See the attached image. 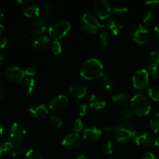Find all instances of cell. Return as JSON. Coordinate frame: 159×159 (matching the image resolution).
<instances>
[{
	"label": "cell",
	"mask_w": 159,
	"mask_h": 159,
	"mask_svg": "<svg viewBox=\"0 0 159 159\" xmlns=\"http://www.w3.org/2000/svg\"><path fill=\"white\" fill-rule=\"evenodd\" d=\"M80 75L87 80L101 79L104 77V66L98 59H89L81 67Z\"/></svg>",
	"instance_id": "6da1fadb"
},
{
	"label": "cell",
	"mask_w": 159,
	"mask_h": 159,
	"mask_svg": "<svg viewBox=\"0 0 159 159\" xmlns=\"http://www.w3.org/2000/svg\"><path fill=\"white\" fill-rule=\"evenodd\" d=\"M107 133L111 134L118 142L124 143L130 141L136 136V130L133 126L127 123L119 124L116 127L107 126L104 127Z\"/></svg>",
	"instance_id": "7a4b0ae2"
},
{
	"label": "cell",
	"mask_w": 159,
	"mask_h": 159,
	"mask_svg": "<svg viewBox=\"0 0 159 159\" xmlns=\"http://www.w3.org/2000/svg\"><path fill=\"white\" fill-rule=\"evenodd\" d=\"M130 110L133 115L137 116H144L150 113L151 106L144 96L137 94L130 99Z\"/></svg>",
	"instance_id": "3957f363"
},
{
	"label": "cell",
	"mask_w": 159,
	"mask_h": 159,
	"mask_svg": "<svg viewBox=\"0 0 159 159\" xmlns=\"http://www.w3.org/2000/svg\"><path fill=\"white\" fill-rule=\"evenodd\" d=\"M71 29V25L66 20H54L49 26V35L54 40L63 38Z\"/></svg>",
	"instance_id": "277c9868"
},
{
	"label": "cell",
	"mask_w": 159,
	"mask_h": 159,
	"mask_svg": "<svg viewBox=\"0 0 159 159\" xmlns=\"http://www.w3.org/2000/svg\"><path fill=\"white\" fill-rule=\"evenodd\" d=\"M103 26L98 21L97 19L89 13H85L81 20V27L82 30L88 34H94L98 30Z\"/></svg>",
	"instance_id": "5b68a950"
},
{
	"label": "cell",
	"mask_w": 159,
	"mask_h": 159,
	"mask_svg": "<svg viewBox=\"0 0 159 159\" xmlns=\"http://www.w3.org/2000/svg\"><path fill=\"white\" fill-rule=\"evenodd\" d=\"M133 86L138 90H145L149 87V75L146 69H140L132 77Z\"/></svg>",
	"instance_id": "8992f818"
},
{
	"label": "cell",
	"mask_w": 159,
	"mask_h": 159,
	"mask_svg": "<svg viewBox=\"0 0 159 159\" xmlns=\"http://www.w3.org/2000/svg\"><path fill=\"white\" fill-rule=\"evenodd\" d=\"M93 11L98 18L106 20L111 15V5L107 0H97L93 4Z\"/></svg>",
	"instance_id": "52a82bcc"
},
{
	"label": "cell",
	"mask_w": 159,
	"mask_h": 159,
	"mask_svg": "<svg viewBox=\"0 0 159 159\" xmlns=\"http://www.w3.org/2000/svg\"><path fill=\"white\" fill-rule=\"evenodd\" d=\"M69 100L65 95H56L49 101V108L54 113H61L68 107Z\"/></svg>",
	"instance_id": "ba28073f"
},
{
	"label": "cell",
	"mask_w": 159,
	"mask_h": 159,
	"mask_svg": "<svg viewBox=\"0 0 159 159\" xmlns=\"http://www.w3.org/2000/svg\"><path fill=\"white\" fill-rule=\"evenodd\" d=\"M3 149H4V152L9 155L15 157L23 153L24 151V146L22 144V143L14 141L9 137L3 144Z\"/></svg>",
	"instance_id": "9c48e42d"
},
{
	"label": "cell",
	"mask_w": 159,
	"mask_h": 159,
	"mask_svg": "<svg viewBox=\"0 0 159 159\" xmlns=\"http://www.w3.org/2000/svg\"><path fill=\"white\" fill-rule=\"evenodd\" d=\"M62 145L68 151H76L82 147V138L79 134H70L63 139Z\"/></svg>",
	"instance_id": "30bf717a"
},
{
	"label": "cell",
	"mask_w": 159,
	"mask_h": 159,
	"mask_svg": "<svg viewBox=\"0 0 159 159\" xmlns=\"http://www.w3.org/2000/svg\"><path fill=\"white\" fill-rule=\"evenodd\" d=\"M25 71L16 66L9 67L5 71V76L9 82L12 83H19L24 79Z\"/></svg>",
	"instance_id": "8fae6325"
},
{
	"label": "cell",
	"mask_w": 159,
	"mask_h": 159,
	"mask_svg": "<svg viewBox=\"0 0 159 159\" xmlns=\"http://www.w3.org/2000/svg\"><path fill=\"white\" fill-rule=\"evenodd\" d=\"M151 39V33L145 26L139 25L138 30L135 31L133 36V40L136 43L143 45L147 43Z\"/></svg>",
	"instance_id": "7c38bea8"
},
{
	"label": "cell",
	"mask_w": 159,
	"mask_h": 159,
	"mask_svg": "<svg viewBox=\"0 0 159 159\" xmlns=\"http://www.w3.org/2000/svg\"><path fill=\"white\" fill-rule=\"evenodd\" d=\"M26 132L23 126L17 123H14L10 128L9 137L14 141L22 143L26 138Z\"/></svg>",
	"instance_id": "4fadbf2b"
},
{
	"label": "cell",
	"mask_w": 159,
	"mask_h": 159,
	"mask_svg": "<svg viewBox=\"0 0 159 159\" xmlns=\"http://www.w3.org/2000/svg\"><path fill=\"white\" fill-rule=\"evenodd\" d=\"M159 65V51H153L147 56L145 59L146 68L154 74L159 71L158 67Z\"/></svg>",
	"instance_id": "5bb4252c"
},
{
	"label": "cell",
	"mask_w": 159,
	"mask_h": 159,
	"mask_svg": "<svg viewBox=\"0 0 159 159\" xmlns=\"http://www.w3.org/2000/svg\"><path fill=\"white\" fill-rule=\"evenodd\" d=\"M29 112L35 119H43L48 115V110L43 104H33L29 109Z\"/></svg>",
	"instance_id": "9a60e30c"
},
{
	"label": "cell",
	"mask_w": 159,
	"mask_h": 159,
	"mask_svg": "<svg viewBox=\"0 0 159 159\" xmlns=\"http://www.w3.org/2000/svg\"><path fill=\"white\" fill-rule=\"evenodd\" d=\"M48 28V22L46 19L39 17L36 19L31 25V32L34 34H43L47 31Z\"/></svg>",
	"instance_id": "2e32d148"
},
{
	"label": "cell",
	"mask_w": 159,
	"mask_h": 159,
	"mask_svg": "<svg viewBox=\"0 0 159 159\" xmlns=\"http://www.w3.org/2000/svg\"><path fill=\"white\" fill-rule=\"evenodd\" d=\"M69 93L73 97L77 99H82L85 97L87 93V89L84 85L81 83H75L69 88Z\"/></svg>",
	"instance_id": "e0dca14e"
},
{
	"label": "cell",
	"mask_w": 159,
	"mask_h": 159,
	"mask_svg": "<svg viewBox=\"0 0 159 159\" xmlns=\"http://www.w3.org/2000/svg\"><path fill=\"white\" fill-rule=\"evenodd\" d=\"M102 135V130L97 127H88L83 131V138L89 141H96L99 140Z\"/></svg>",
	"instance_id": "ac0fdd59"
},
{
	"label": "cell",
	"mask_w": 159,
	"mask_h": 159,
	"mask_svg": "<svg viewBox=\"0 0 159 159\" xmlns=\"http://www.w3.org/2000/svg\"><path fill=\"white\" fill-rule=\"evenodd\" d=\"M89 104L93 109L99 110L105 108L107 105V101L102 96H99V95H92L89 99Z\"/></svg>",
	"instance_id": "d6986e66"
},
{
	"label": "cell",
	"mask_w": 159,
	"mask_h": 159,
	"mask_svg": "<svg viewBox=\"0 0 159 159\" xmlns=\"http://www.w3.org/2000/svg\"><path fill=\"white\" fill-rule=\"evenodd\" d=\"M35 86L36 83L34 79L32 78H26L23 82L22 89H23V91L25 95H26L27 96H30L35 91Z\"/></svg>",
	"instance_id": "ffe728a7"
},
{
	"label": "cell",
	"mask_w": 159,
	"mask_h": 159,
	"mask_svg": "<svg viewBox=\"0 0 159 159\" xmlns=\"http://www.w3.org/2000/svg\"><path fill=\"white\" fill-rule=\"evenodd\" d=\"M134 141L137 145L144 146V147H149V146H152L154 144V141L152 137L148 134L146 133L135 137Z\"/></svg>",
	"instance_id": "44dd1931"
},
{
	"label": "cell",
	"mask_w": 159,
	"mask_h": 159,
	"mask_svg": "<svg viewBox=\"0 0 159 159\" xmlns=\"http://www.w3.org/2000/svg\"><path fill=\"white\" fill-rule=\"evenodd\" d=\"M112 100L115 105L121 107H126L130 104L127 96L124 93H115L112 96Z\"/></svg>",
	"instance_id": "7402d4cb"
},
{
	"label": "cell",
	"mask_w": 159,
	"mask_h": 159,
	"mask_svg": "<svg viewBox=\"0 0 159 159\" xmlns=\"http://www.w3.org/2000/svg\"><path fill=\"white\" fill-rule=\"evenodd\" d=\"M108 27L113 35L116 36L121 32L123 29V25L120 20L116 18H110L108 21Z\"/></svg>",
	"instance_id": "603a6c76"
},
{
	"label": "cell",
	"mask_w": 159,
	"mask_h": 159,
	"mask_svg": "<svg viewBox=\"0 0 159 159\" xmlns=\"http://www.w3.org/2000/svg\"><path fill=\"white\" fill-rule=\"evenodd\" d=\"M25 16L31 19H37L40 17V7L36 5H30L23 9Z\"/></svg>",
	"instance_id": "cb8c5ba5"
},
{
	"label": "cell",
	"mask_w": 159,
	"mask_h": 159,
	"mask_svg": "<svg viewBox=\"0 0 159 159\" xmlns=\"http://www.w3.org/2000/svg\"><path fill=\"white\" fill-rule=\"evenodd\" d=\"M49 43L50 39L47 36H39L34 40V46L40 51L47 49L49 46Z\"/></svg>",
	"instance_id": "d4e9b609"
},
{
	"label": "cell",
	"mask_w": 159,
	"mask_h": 159,
	"mask_svg": "<svg viewBox=\"0 0 159 159\" xmlns=\"http://www.w3.org/2000/svg\"><path fill=\"white\" fill-rule=\"evenodd\" d=\"M115 150V143L110 138L104 140L102 144V151L104 154L107 155H112Z\"/></svg>",
	"instance_id": "484cf974"
},
{
	"label": "cell",
	"mask_w": 159,
	"mask_h": 159,
	"mask_svg": "<svg viewBox=\"0 0 159 159\" xmlns=\"http://www.w3.org/2000/svg\"><path fill=\"white\" fill-rule=\"evenodd\" d=\"M133 116V113L130 111V110H123L118 113L117 118H116V120L119 124H124V123L127 122V120H130Z\"/></svg>",
	"instance_id": "4316f807"
},
{
	"label": "cell",
	"mask_w": 159,
	"mask_h": 159,
	"mask_svg": "<svg viewBox=\"0 0 159 159\" xmlns=\"http://www.w3.org/2000/svg\"><path fill=\"white\" fill-rule=\"evenodd\" d=\"M52 10V5L49 2H45L40 7V17L46 19L49 16Z\"/></svg>",
	"instance_id": "83f0119b"
},
{
	"label": "cell",
	"mask_w": 159,
	"mask_h": 159,
	"mask_svg": "<svg viewBox=\"0 0 159 159\" xmlns=\"http://www.w3.org/2000/svg\"><path fill=\"white\" fill-rule=\"evenodd\" d=\"M149 127L155 133L159 132V113H155L150 119Z\"/></svg>",
	"instance_id": "f1b7e54d"
},
{
	"label": "cell",
	"mask_w": 159,
	"mask_h": 159,
	"mask_svg": "<svg viewBox=\"0 0 159 159\" xmlns=\"http://www.w3.org/2000/svg\"><path fill=\"white\" fill-rule=\"evenodd\" d=\"M114 80L110 75H105L102 79V86L107 91H111L114 88Z\"/></svg>",
	"instance_id": "f546056e"
},
{
	"label": "cell",
	"mask_w": 159,
	"mask_h": 159,
	"mask_svg": "<svg viewBox=\"0 0 159 159\" xmlns=\"http://www.w3.org/2000/svg\"><path fill=\"white\" fill-rule=\"evenodd\" d=\"M98 40L102 46H107L110 43V35L107 31H101L98 35Z\"/></svg>",
	"instance_id": "4dcf8cb0"
},
{
	"label": "cell",
	"mask_w": 159,
	"mask_h": 159,
	"mask_svg": "<svg viewBox=\"0 0 159 159\" xmlns=\"http://www.w3.org/2000/svg\"><path fill=\"white\" fill-rule=\"evenodd\" d=\"M25 159H43V156L39 151L30 149L26 152Z\"/></svg>",
	"instance_id": "1f68e13d"
},
{
	"label": "cell",
	"mask_w": 159,
	"mask_h": 159,
	"mask_svg": "<svg viewBox=\"0 0 159 159\" xmlns=\"http://www.w3.org/2000/svg\"><path fill=\"white\" fill-rule=\"evenodd\" d=\"M148 95L152 99L159 102V87L152 86L148 89Z\"/></svg>",
	"instance_id": "d6a6232c"
},
{
	"label": "cell",
	"mask_w": 159,
	"mask_h": 159,
	"mask_svg": "<svg viewBox=\"0 0 159 159\" xmlns=\"http://www.w3.org/2000/svg\"><path fill=\"white\" fill-rule=\"evenodd\" d=\"M128 8L124 5H118L113 9V12H114L115 15L120 16L126 15L128 12Z\"/></svg>",
	"instance_id": "836d02e7"
},
{
	"label": "cell",
	"mask_w": 159,
	"mask_h": 159,
	"mask_svg": "<svg viewBox=\"0 0 159 159\" xmlns=\"http://www.w3.org/2000/svg\"><path fill=\"white\" fill-rule=\"evenodd\" d=\"M50 121H51V125L55 128H60L64 124L63 120L58 116H51L50 118Z\"/></svg>",
	"instance_id": "e575fe53"
},
{
	"label": "cell",
	"mask_w": 159,
	"mask_h": 159,
	"mask_svg": "<svg viewBox=\"0 0 159 159\" xmlns=\"http://www.w3.org/2000/svg\"><path fill=\"white\" fill-rule=\"evenodd\" d=\"M51 50L54 54H60L62 51V45L59 42V40H54L53 43H51Z\"/></svg>",
	"instance_id": "d590c367"
},
{
	"label": "cell",
	"mask_w": 159,
	"mask_h": 159,
	"mask_svg": "<svg viewBox=\"0 0 159 159\" xmlns=\"http://www.w3.org/2000/svg\"><path fill=\"white\" fill-rule=\"evenodd\" d=\"M155 15L152 11H148L145 13L144 16V20H143V22H144V24L146 25H150L155 21Z\"/></svg>",
	"instance_id": "8d00e7d4"
},
{
	"label": "cell",
	"mask_w": 159,
	"mask_h": 159,
	"mask_svg": "<svg viewBox=\"0 0 159 159\" xmlns=\"http://www.w3.org/2000/svg\"><path fill=\"white\" fill-rule=\"evenodd\" d=\"M84 127V123L81 118H78L73 123V129H74L75 133L79 134V132L82 131Z\"/></svg>",
	"instance_id": "74e56055"
},
{
	"label": "cell",
	"mask_w": 159,
	"mask_h": 159,
	"mask_svg": "<svg viewBox=\"0 0 159 159\" xmlns=\"http://www.w3.org/2000/svg\"><path fill=\"white\" fill-rule=\"evenodd\" d=\"M89 107L86 104H82L79 107V113L81 116H85L89 114Z\"/></svg>",
	"instance_id": "f35d334b"
},
{
	"label": "cell",
	"mask_w": 159,
	"mask_h": 159,
	"mask_svg": "<svg viewBox=\"0 0 159 159\" xmlns=\"http://www.w3.org/2000/svg\"><path fill=\"white\" fill-rule=\"evenodd\" d=\"M24 71H25V74H26V75L30 76V77L35 75L37 74V69H36L35 67L32 66V65L26 67V68L25 69Z\"/></svg>",
	"instance_id": "ab89813d"
},
{
	"label": "cell",
	"mask_w": 159,
	"mask_h": 159,
	"mask_svg": "<svg viewBox=\"0 0 159 159\" xmlns=\"http://www.w3.org/2000/svg\"><path fill=\"white\" fill-rule=\"evenodd\" d=\"M145 4L152 9H158L159 8V0H155V1L146 2Z\"/></svg>",
	"instance_id": "60d3db41"
},
{
	"label": "cell",
	"mask_w": 159,
	"mask_h": 159,
	"mask_svg": "<svg viewBox=\"0 0 159 159\" xmlns=\"http://www.w3.org/2000/svg\"><path fill=\"white\" fill-rule=\"evenodd\" d=\"M7 42H8V40L6 37L0 36V50L3 49V48L6 46Z\"/></svg>",
	"instance_id": "b9f144b4"
},
{
	"label": "cell",
	"mask_w": 159,
	"mask_h": 159,
	"mask_svg": "<svg viewBox=\"0 0 159 159\" xmlns=\"http://www.w3.org/2000/svg\"><path fill=\"white\" fill-rule=\"evenodd\" d=\"M141 159H158L155 154L152 153V152H146L144 155L142 156Z\"/></svg>",
	"instance_id": "7bdbcfd3"
},
{
	"label": "cell",
	"mask_w": 159,
	"mask_h": 159,
	"mask_svg": "<svg viewBox=\"0 0 159 159\" xmlns=\"http://www.w3.org/2000/svg\"><path fill=\"white\" fill-rule=\"evenodd\" d=\"M5 95H6L5 89H3V87L2 85H0V102L3 100V99L5 97Z\"/></svg>",
	"instance_id": "ee69618b"
},
{
	"label": "cell",
	"mask_w": 159,
	"mask_h": 159,
	"mask_svg": "<svg viewBox=\"0 0 159 159\" xmlns=\"http://www.w3.org/2000/svg\"><path fill=\"white\" fill-rule=\"evenodd\" d=\"M154 33H155V35L156 37V38L159 40V25L154 28Z\"/></svg>",
	"instance_id": "f6af8a7d"
},
{
	"label": "cell",
	"mask_w": 159,
	"mask_h": 159,
	"mask_svg": "<svg viewBox=\"0 0 159 159\" xmlns=\"http://www.w3.org/2000/svg\"><path fill=\"white\" fill-rule=\"evenodd\" d=\"M17 2L21 5H28L31 3V0H18Z\"/></svg>",
	"instance_id": "bcb514c9"
},
{
	"label": "cell",
	"mask_w": 159,
	"mask_h": 159,
	"mask_svg": "<svg viewBox=\"0 0 159 159\" xmlns=\"http://www.w3.org/2000/svg\"><path fill=\"white\" fill-rule=\"evenodd\" d=\"M154 144H155L156 147L159 148V135H158V136L155 138V140H154Z\"/></svg>",
	"instance_id": "7dc6e473"
},
{
	"label": "cell",
	"mask_w": 159,
	"mask_h": 159,
	"mask_svg": "<svg viewBox=\"0 0 159 159\" xmlns=\"http://www.w3.org/2000/svg\"><path fill=\"white\" fill-rule=\"evenodd\" d=\"M4 59H5L4 54H2V53H0V66H1L2 64L3 63V61H4Z\"/></svg>",
	"instance_id": "c3c4849f"
},
{
	"label": "cell",
	"mask_w": 159,
	"mask_h": 159,
	"mask_svg": "<svg viewBox=\"0 0 159 159\" xmlns=\"http://www.w3.org/2000/svg\"><path fill=\"white\" fill-rule=\"evenodd\" d=\"M75 159H90V158L89 157L86 156V155H80V156H79Z\"/></svg>",
	"instance_id": "681fc988"
},
{
	"label": "cell",
	"mask_w": 159,
	"mask_h": 159,
	"mask_svg": "<svg viewBox=\"0 0 159 159\" xmlns=\"http://www.w3.org/2000/svg\"><path fill=\"white\" fill-rule=\"evenodd\" d=\"M3 152H4V149H3V145L1 144V143H0V158H1Z\"/></svg>",
	"instance_id": "f907efd6"
},
{
	"label": "cell",
	"mask_w": 159,
	"mask_h": 159,
	"mask_svg": "<svg viewBox=\"0 0 159 159\" xmlns=\"http://www.w3.org/2000/svg\"><path fill=\"white\" fill-rule=\"evenodd\" d=\"M3 16H4V12H3L2 9L0 7V21H1L2 19L3 18Z\"/></svg>",
	"instance_id": "816d5d0a"
},
{
	"label": "cell",
	"mask_w": 159,
	"mask_h": 159,
	"mask_svg": "<svg viewBox=\"0 0 159 159\" xmlns=\"http://www.w3.org/2000/svg\"><path fill=\"white\" fill-rule=\"evenodd\" d=\"M3 130H4V128H3V125H2V123L0 122V135H1L2 134Z\"/></svg>",
	"instance_id": "f5cc1de1"
},
{
	"label": "cell",
	"mask_w": 159,
	"mask_h": 159,
	"mask_svg": "<svg viewBox=\"0 0 159 159\" xmlns=\"http://www.w3.org/2000/svg\"><path fill=\"white\" fill-rule=\"evenodd\" d=\"M3 31H4V26L2 24H0V35L2 34Z\"/></svg>",
	"instance_id": "db71d44e"
},
{
	"label": "cell",
	"mask_w": 159,
	"mask_h": 159,
	"mask_svg": "<svg viewBox=\"0 0 159 159\" xmlns=\"http://www.w3.org/2000/svg\"><path fill=\"white\" fill-rule=\"evenodd\" d=\"M158 50H159V46H158Z\"/></svg>",
	"instance_id": "11a10c76"
}]
</instances>
